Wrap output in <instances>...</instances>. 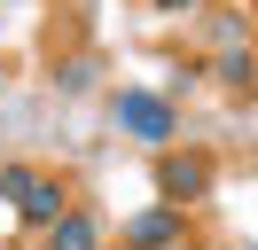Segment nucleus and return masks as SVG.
Masks as SVG:
<instances>
[{
	"instance_id": "nucleus-9",
	"label": "nucleus",
	"mask_w": 258,
	"mask_h": 250,
	"mask_svg": "<svg viewBox=\"0 0 258 250\" xmlns=\"http://www.w3.org/2000/svg\"><path fill=\"white\" fill-rule=\"evenodd\" d=\"M250 250H258V242H250Z\"/></svg>"
},
{
	"instance_id": "nucleus-3",
	"label": "nucleus",
	"mask_w": 258,
	"mask_h": 250,
	"mask_svg": "<svg viewBox=\"0 0 258 250\" xmlns=\"http://www.w3.org/2000/svg\"><path fill=\"white\" fill-rule=\"evenodd\" d=\"M211 196V156L204 149H164L157 164V203H172V211H188V203Z\"/></svg>"
},
{
	"instance_id": "nucleus-4",
	"label": "nucleus",
	"mask_w": 258,
	"mask_h": 250,
	"mask_svg": "<svg viewBox=\"0 0 258 250\" xmlns=\"http://www.w3.org/2000/svg\"><path fill=\"white\" fill-rule=\"evenodd\" d=\"M180 242H188V211H172V203H157V211L117 227V250H180Z\"/></svg>"
},
{
	"instance_id": "nucleus-2",
	"label": "nucleus",
	"mask_w": 258,
	"mask_h": 250,
	"mask_svg": "<svg viewBox=\"0 0 258 250\" xmlns=\"http://www.w3.org/2000/svg\"><path fill=\"white\" fill-rule=\"evenodd\" d=\"M110 117L125 125L133 141H149V149H172V141H180V109L164 102V94H117Z\"/></svg>"
},
{
	"instance_id": "nucleus-6",
	"label": "nucleus",
	"mask_w": 258,
	"mask_h": 250,
	"mask_svg": "<svg viewBox=\"0 0 258 250\" xmlns=\"http://www.w3.org/2000/svg\"><path fill=\"white\" fill-rule=\"evenodd\" d=\"M211 78H219L227 94H250L258 86V55L250 47H219V55H211Z\"/></svg>"
},
{
	"instance_id": "nucleus-8",
	"label": "nucleus",
	"mask_w": 258,
	"mask_h": 250,
	"mask_svg": "<svg viewBox=\"0 0 258 250\" xmlns=\"http://www.w3.org/2000/svg\"><path fill=\"white\" fill-rule=\"evenodd\" d=\"M250 55H258V16H250Z\"/></svg>"
},
{
	"instance_id": "nucleus-5",
	"label": "nucleus",
	"mask_w": 258,
	"mask_h": 250,
	"mask_svg": "<svg viewBox=\"0 0 258 250\" xmlns=\"http://www.w3.org/2000/svg\"><path fill=\"white\" fill-rule=\"evenodd\" d=\"M39 250H110V227L94 203H71L55 227H39Z\"/></svg>"
},
{
	"instance_id": "nucleus-1",
	"label": "nucleus",
	"mask_w": 258,
	"mask_h": 250,
	"mask_svg": "<svg viewBox=\"0 0 258 250\" xmlns=\"http://www.w3.org/2000/svg\"><path fill=\"white\" fill-rule=\"evenodd\" d=\"M0 196L16 203L24 227H55L71 211V180L63 172H39V164H0Z\"/></svg>"
},
{
	"instance_id": "nucleus-7",
	"label": "nucleus",
	"mask_w": 258,
	"mask_h": 250,
	"mask_svg": "<svg viewBox=\"0 0 258 250\" xmlns=\"http://www.w3.org/2000/svg\"><path fill=\"white\" fill-rule=\"evenodd\" d=\"M141 8H164V16H188L196 0H141Z\"/></svg>"
}]
</instances>
